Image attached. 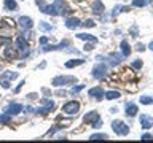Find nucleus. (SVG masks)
Wrapping results in <instances>:
<instances>
[{"mask_svg":"<svg viewBox=\"0 0 153 143\" xmlns=\"http://www.w3.org/2000/svg\"><path fill=\"white\" fill-rule=\"evenodd\" d=\"M112 129H113V132L117 133V135H128L129 133L128 124H124L121 121H113L112 122Z\"/></svg>","mask_w":153,"mask_h":143,"instance_id":"1","label":"nucleus"},{"mask_svg":"<svg viewBox=\"0 0 153 143\" xmlns=\"http://www.w3.org/2000/svg\"><path fill=\"white\" fill-rule=\"evenodd\" d=\"M16 49L21 51V57H26L29 54V43L26 41V38L22 35H19L16 38Z\"/></svg>","mask_w":153,"mask_h":143,"instance_id":"2","label":"nucleus"},{"mask_svg":"<svg viewBox=\"0 0 153 143\" xmlns=\"http://www.w3.org/2000/svg\"><path fill=\"white\" fill-rule=\"evenodd\" d=\"M14 78H18V73H14V72H5V73L0 76V84H2L5 89H8L10 88V81L14 80Z\"/></svg>","mask_w":153,"mask_h":143,"instance_id":"3","label":"nucleus"},{"mask_svg":"<svg viewBox=\"0 0 153 143\" xmlns=\"http://www.w3.org/2000/svg\"><path fill=\"white\" fill-rule=\"evenodd\" d=\"M78 110H80V103L75 102V100L67 102L64 107H62V111H64L65 114H75V113H78Z\"/></svg>","mask_w":153,"mask_h":143,"instance_id":"4","label":"nucleus"},{"mask_svg":"<svg viewBox=\"0 0 153 143\" xmlns=\"http://www.w3.org/2000/svg\"><path fill=\"white\" fill-rule=\"evenodd\" d=\"M74 81H75L74 76H56L53 80V86H64L67 83H74Z\"/></svg>","mask_w":153,"mask_h":143,"instance_id":"5","label":"nucleus"},{"mask_svg":"<svg viewBox=\"0 0 153 143\" xmlns=\"http://www.w3.org/2000/svg\"><path fill=\"white\" fill-rule=\"evenodd\" d=\"M99 119H100V116H99L97 111H91V113H88V114H85L83 121H85L86 124H91V126H94V124L97 122Z\"/></svg>","mask_w":153,"mask_h":143,"instance_id":"6","label":"nucleus"},{"mask_svg":"<svg viewBox=\"0 0 153 143\" xmlns=\"http://www.w3.org/2000/svg\"><path fill=\"white\" fill-rule=\"evenodd\" d=\"M42 102L45 103V107L38 108V110H37V113H40V114H46V113H50L51 110L54 108V102H53V100H46V99H43Z\"/></svg>","mask_w":153,"mask_h":143,"instance_id":"7","label":"nucleus"},{"mask_svg":"<svg viewBox=\"0 0 153 143\" xmlns=\"http://www.w3.org/2000/svg\"><path fill=\"white\" fill-rule=\"evenodd\" d=\"M105 73H107V67L102 65V64H99V65H96L94 69H93V76L94 78H102V76H105Z\"/></svg>","mask_w":153,"mask_h":143,"instance_id":"8","label":"nucleus"},{"mask_svg":"<svg viewBox=\"0 0 153 143\" xmlns=\"http://www.w3.org/2000/svg\"><path fill=\"white\" fill-rule=\"evenodd\" d=\"M140 126L143 129H150L153 126V116H148V114H142L140 116Z\"/></svg>","mask_w":153,"mask_h":143,"instance_id":"9","label":"nucleus"},{"mask_svg":"<svg viewBox=\"0 0 153 143\" xmlns=\"http://www.w3.org/2000/svg\"><path fill=\"white\" fill-rule=\"evenodd\" d=\"M18 22H19V26H21V29H27L29 30V29L32 27V19L29 16H21Z\"/></svg>","mask_w":153,"mask_h":143,"instance_id":"10","label":"nucleus"},{"mask_svg":"<svg viewBox=\"0 0 153 143\" xmlns=\"http://www.w3.org/2000/svg\"><path fill=\"white\" fill-rule=\"evenodd\" d=\"M19 111H22V105H19V103H11L7 108V113L10 114V116H11V114H18Z\"/></svg>","mask_w":153,"mask_h":143,"instance_id":"11","label":"nucleus"},{"mask_svg":"<svg viewBox=\"0 0 153 143\" xmlns=\"http://www.w3.org/2000/svg\"><path fill=\"white\" fill-rule=\"evenodd\" d=\"M16 56H18V52H16V49H14V48H5V51H3V57H5V59L13 60Z\"/></svg>","mask_w":153,"mask_h":143,"instance_id":"12","label":"nucleus"},{"mask_svg":"<svg viewBox=\"0 0 153 143\" xmlns=\"http://www.w3.org/2000/svg\"><path fill=\"white\" fill-rule=\"evenodd\" d=\"M91 10H93L96 14L104 13V3L100 2V0H96V2H93V5H91Z\"/></svg>","mask_w":153,"mask_h":143,"instance_id":"13","label":"nucleus"},{"mask_svg":"<svg viewBox=\"0 0 153 143\" xmlns=\"http://www.w3.org/2000/svg\"><path fill=\"white\" fill-rule=\"evenodd\" d=\"M80 26V19L78 18H69L65 21V27L67 29H76Z\"/></svg>","mask_w":153,"mask_h":143,"instance_id":"14","label":"nucleus"},{"mask_svg":"<svg viewBox=\"0 0 153 143\" xmlns=\"http://www.w3.org/2000/svg\"><path fill=\"white\" fill-rule=\"evenodd\" d=\"M88 95H91V97H97V99H102L104 97V91H102V88H93V89H89V92H88Z\"/></svg>","mask_w":153,"mask_h":143,"instance_id":"15","label":"nucleus"},{"mask_svg":"<svg viewBox=\"0 0 153 143\" xmlns=\"http://www.w3.org/2000/svg\"><path fill=\"white\" fill-rule=\"evenodd\" d=\"M126 114L128 116H136L137 114V105H134V103L126 105Z\"/></svg>","mask_w":153,"mask_h":143,"instance_id":"16","label":"nucleus"},{"mask_svg":"<svg viewBox=\"0 0 153 143\" xmlns=\"http://www.w3.org/2000/svg\"><path fill=\"white\" fill-rule=\"evenodd\" d=\"M83 62H85L83 59H72L69 62H65V69H74V67H76V65H81Z\"/></svg>","mask_w":153,"mask_h":143,"instance_id":"17","label":"nucleus"},{"mask_svg":"<svg viewBox=\"0 0 153 143\" xmlns=\"http://www.w3.org/2000/svg\"><path fill=\"white\" fill-rule=\"evenodd\" d=\"M5 5V8L8 10V11H14V10L18 8V5H16V0H5L3 2Z\"/></svg>","mask_w":153,"mask_h":143,"instance_id":"18","label":"nucleus"},{"mask_svg":"<svg viewBox=\"0 0 153 143\" xmlns=\"http://www.w3.org/2000/svg\"><path fill=\"white\" fill-rule=\"evenodd\" d=\"M80 38V40H88V41H91V43H97V38L96 37H93V35H88V33H78V35H76Z\"/></svg>","mask_w":153,"mask_h":143,"instance_id":"19","label":"nucleus"},{"mask_svg":"<svg viewBox=\"0 0 153 143\" xmlns=\"http://www.w3.org/2000/svg\"><path fill=\"white\" fill-rule=\"evenodd\" d=\"M105 99L107 100H113V99H118L120 97V92L118 91H108V92H105Z\"/></svg>","mask_w":153,"mask_h":143,"instance_id":"20","label":"nucleus"},{"mask_svg":"<svg viewBox=\"0 0 153 143\" xmlns=\"http://www.w3.org/2000/svg\"><path fill=\"white\" fill-rule=\"evenodd\" d=\"M121 51H123V56H129L131 54V46L128 45V41H121Z\"/></svg>","mask_w":153,"mask_h":143,"instance_id":"21","label":"nucleus"},{"mask_svg":"<svg viewBox=\"0 0 153 143\" xmlns=\"http://www.w3.org/2000/svg\"><path fill=\"white\" fill-rule=\"evenodd\" d=\"M121 11H129V8H128V7H123V5H118V7L113 8L112 14H113V16H117V14H120Z\"/></svg>","mask_w":153,"mask_h":143,"instance_id":"22","label":"nucleus"},{"mask_svg":"<svg viewBox=\"0 0 153 143\" xmlns=\"http://www.w3.org/2000/svg\"><path fill=\"white\" fill-rule=\"evenodd\" d=\"M140 103L150 105V103H153V97H150V95H142V97H140Z\"/></svg>","mask_w":153,"mask_h":143,"instance_id":"23","label":"nucleus"},{"mask_svg":"<svg viewBox=\"0 0 153 143\" xmlns=\"http://www.w3.org/2000/svg\"><path fill=\"white\" fill-rule=\"evenodd\" d=\"M38 29H40V30H45V32H51V30H53L51 24H46V22H40Z\"/></svg>","mask_w":153,"mask_h":143,"instance_id":"24","label":"nucleus"},{"mask_svg":"<svg viewBox=\"0 0 153 143\" xmlns=\"http://www.w3.org/2000/svg\"><path fill=\"white\" fill-rule=\"evenodd\" d=\"M105 138H107L105 133H94V135L89 137V140H105Z\"/></svg>","mask_w":153,"mask_h":143,"instance_id":"25","label":"nucleus"},{"mask_svg":"<svg viewBox=\"0 0 153 143\" xmlns=\"http://www.w3.org/2000/svg\"><path fill=\"white\" fill-rule=\"evenodd\" d=\"M120 59H121V56H118V54H112V56H110V64H118Z\"/></svg>","mask_w":153,"mask_h":143,"instance_id":"26","label":"nucleus"},{"mask_svg":"<svg viewBox=\"0 0 153 143\" xmlns=\"http://www.w3.org/2000/svg\"><path fill=\"white\" fill-rule=\"evenodd\" d=\"M132 5H134V7H145V5H147V0H134Z\"/></svg>","mask_w":153,"mask_h":143,"instance_id":"27","label":"nucleus"},{"mask_svg":"<svg viewBox=\"0 0 153 143\" xmlns=\"http://www.w3.org/2000/svg\"><path fill=\"white\" fill-rule=\"evenodd\" d=\"M10 41H11V37H2L0 35V46L7 45V43H10Z\"/></svg>","mask_w":153,"mask_h":143,"instance_id":"28","label":"nucleus"},{"mask_svg":"<svg viewBox=\"0 0 153 143\" xmlns=\"http://www.w3.org/2000/svg\"><path fill=\"white\" fill-rule=\"evenodd\" d=\"M142 65H143V64H142V60H139V59H137V60H134L132 64H131L132 69H142Z\"/></svg>","mask_w":153,"mask_h":143,"instance_id":"29","label":"nucleus"},{"mask_svg":"<svg viewBox=\"0 0 153 143\" xmlns=\"http://www.w3.org/2000/svg\"><path fill=\"white\" fill-rule=\"evenodd\" d=\"M81 89H83V84H80V86H74V88H72V91H70V92H72V94H78V92H80Z\"/></svg>","mask_w":153,"mask_h":143,"instance_id":"30","label":"nucleus"},{"mask_svg":"<svg viewBox=\"0 0 153 143\" xmlns=\"http://www.w3.org/2000/svg\"><path fill=\"white\" fill-rule=\"evenodd\" d=\"M83 26H85V27H94V21H91V19H86Z\"/></svg>","mask_w":153,"mask_h":143,"instance_id":"31","label":"nucleus"},{"mask_svg":"<svg viewBox=\"0 0 153 143\" xmlns=\"http://www.w3.org/2000/svg\"><path fill=\"white\" fill-rule=\"evenodd\" d=\"M0 121L2 122H8L10 121V114L7 113V114H2V116H0Z\"/></svg>","mask_w":153,"mask_h":143,"instance_id":"32","label":"nucleus"},{"mask_svg":"<svg viewBox=\"0 0 153 143\" xmlns=\"http://www.w3.org/2000/svg\"><path fill=\"white\" fill-rule=\"evenodd\" d=\"M131 37H137V26H134L131 29Z\"/></svg>","mask_w":153,"mask_h":143,"instance_id":"33","label":"nucleus"},{"mask_svg":"<svg viewBox=\"0 0 153 143\" xmlns=\"http://www.w3.org/2000/svg\"><path fill=\"white\" fill-rule=\"evenodd\" d=\"M56 95H59V97H62V95H67V91H64V89H59L56 92Z\"/></svg>","mask_w":153,"mask_h":143,"instance_id":"34","label":"nucleus"},{"mask_svg":"<svg viewBox=\"0 0 153 143\" xmlns=\"http://www.w3.org/2000/svg\"><path fill=\"white\" fill-rule=\"evenodd\" d=\"M93 48H94V43H91V45L88 43V45L85 46V51H91V49H93Z\"/></svg>","mask_w":153,"mask_h":143,"instance_id":"35","label":"nucleus"},{"mask_svg":"<svg viewBox=\"0 0 153 143\" xmlns=\"http://www.w3.org/2000/svg\"><path fill=\"white\" fill-rule=\"evenodd\" d=\"M153 135H150V133H145V135H142V140H152Z\"/></svg>","mask_w":153,"mask_h":143,"instance_id":"36","label":"nucleus"},{"mask_svg":"<svg viewBox=\"0 0 153 143\" xmlns=\"http://www.w3.org/2000/svg\"><path fill=\"white\" fill-rule=\"evenodd\" d=\"M136 49H137V51H143V49H145V46H143L142 43H139V45L136 46Z\"/></svg>","mask_w":153,"mask_h":143,"instance_id":"37","label":"nucleus"},{"mask_svg":"<svg viewBox=\"0 0 153 143\" xmlns=\"http://www.w3.org/2000/svg\"><path fill=\"white\" fill-rule=\"evenodd\" d=\"M35 3H37V5H40V8H42V7H45V0H35Z\"/></svg>","mask_w":153,"mask_h":143,"instance_id":"38","label":"nucleus"},{"mask_svg":"<svg viewBox=\"0 0 153 143\" xmlns=\"http://www.w3.org/2000/svg\"><path fill=\"white\" fill-rule=\"evenodd\" d=\"M40 43H42V45H46V43H48V38H46V37H42V38H40Z\"/></svg>","mask_w":153,"mask_h":143,"instance_id":"39","label":"nucleus"},{"mask_svg":"<svg viewBox=\"0 0 153 143\" xmlns=\"http://www.w3.org/2000/svg\"><path fill=\"white\" fill-rule=\"evenodd\" d=\"M24 111H26V113H32L33 108H32V107H26V110H24Z\"/></svg>","mask_w":153,"mask_h":143,"instance_id":"40","label":"nucleus"},{"mask_svg":"<svg viewBox=\"0 0 153 143\" xmlns=\"http://www.w3.org/2000/svg\"><path fill=\"white\" fill-rule=\"evenodd\" d=\"M148 48H150V49H152V51H153V41H152V43H150V46H148Z\"/></svg>","mask_w":153,"mask_h":143,"instance_id":"41","label":"nucleus"},{"mask_svg":"<svg viewBox=\"0 0 153 143\" xmlns=\"http://www.w3.org/2000/svg\"><path fill=\"white\" fill-rule=\"evenodd\" d=\"M78 2H81V0H78Z\"/></svg>","mask_w":153,"mask_h":143,"instance_id":"42","label":"nucleus"}]
</instances>
